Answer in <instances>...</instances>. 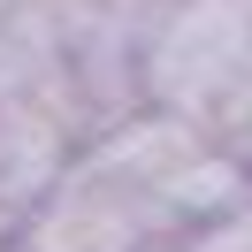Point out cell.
Here are the masks:
<instances>
[{
    "mask_svg": "<svg viewBox=\"0 0 252 252\" xmlns=\"http://www.w3.org/2000/svg\"><path fill=\"white\" fill-rule=\"evenodd\" d=\"M138 92L145 107L199 115L221 138L237 115H252V8L245 0H153Z\"/></svg>",
    "mask_w": 252,
    "mask_h": 252,
    "instance_id": "6da1fadb",
    "label": "cell"
},
{
    "mask_svg": "<svg viewBox=\"0 0 252 252\" xmlns=\"http://www.w3.org/2000/svg\"><path fill=\"white\" fill-rule=\"evenodd\" d=\"M84 145H92V115L69 99L62 77L31 84V92H8L0 99V199H8V214L23 221L84 160Z\"/></svg>",
    "mask_w": 252,
    "mask_h": 252,
    "instance_id": "277c9868",
    "label": "cell"
},
{
    "mask_svg": "<svg viewBox=\"0 0 252 252\" xmlns=\"http://www.w3.org/2000/svg\"><path fill=\"white\" fill-rule=\"evenodd\" d=\"M176 245H184L176 221L92 153L0 237V252H176Z\"/></svg>",
    "mask_w": 252,
    "mask_h": 252,
    "instance_id": "3957f363",
    "label": "cell"
},
{
    "mask_svg": "<svg viewBox=\"0 0 252 252\" xmlns=\"http://www.w3.org/2000/svg\"><path fill=\"white\" fill-rule=\"evenodd\" d=\"M176 252H252V191L229 206V214H214V221H199V229L184 237Z\"/></svg>",
    "mask_w": 252,
    "mask_h": 252,
    "instance_id": "5b68a950",
    "label": "cell"
},
{
    "mask_svg": "<svg viewBox=\"0 0 252 252\" xmlns=\"http://www.w3.org/2000/svg\"><path fill=\"white\" fill-rule=\"evenodd\" d=\"M84 153L107 160L115 176H130V184L176 221V237H191L199 221L229 214L252 191L229 145H221L199 115H168V107H130L123 123H107Z\"/></svg>",
    "mask_w": 252,
    "mask_h": 252,
    "instance_id": "7a4b0ae2",
    "label": "cell"
},
{
    "mask_svg": "<svg viewBox=\"0 0 252 252\" xmlns=\"http://www.w3.org/2000/svg\"><path fill=\"white\" fill-rule=\"evenodd\" d=\"M8 229H16V214H8V199H0V237H8Z\"/></svg>",
    "mask_w": 252,
    "mask_h": 252,
    "instance_id": "8992f818",
    "label": "cell"
}]
</instances>
